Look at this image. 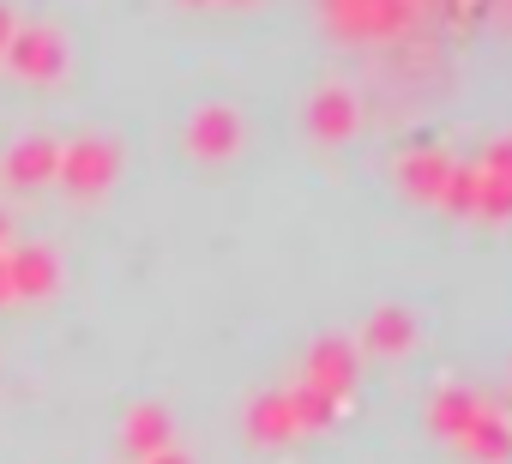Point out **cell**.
Returning a JSON list of instances; mask_svg holds the SVG:
<instances>
[{
	"mask_svg": "<svg viewBox=\"0 0 512 464\" xmlns=\"http://www.w3.org/2000/svg\"><path fill=\"white\" fill-rule=\"evenodd\" d=\"M332 25L344 37H404L416 25V0H332Z\"/></svg>",
	"mask_w": 512,
	"mask_h": 464,
	"instance_id": "6da1fadb",
	"label": "cell"
},
{
	"mask_svg": "<svg viewBox=\"0 0 512 464\" xmlns=\"http://www.w3.org/2000/svg\"><path fill=\"white\" fill-rule=\"evenodd\" d=\"M115 175H121V151H115L109 139L85 133V139L61 145V181H67L73 193H103Z\"/></svg>",
	"mask_w": 512,
	"mask_h": 464,
	"instance_id": "7a4b0ae2",
	"label": "cell"
},
{
	"mask_svg": "<svg viewBox=\"0 0 512 464\" xmlns=\"http://www.w3.org/2000/svg\"><path fill=\"white\" fill-rule=\"evenodd\" d=\"M356 374H362V356H356V344H344V338H320L314 350H308V362H302V386H314V392H326V398H350L356 392Z\"/></svg>",
	"mask_w": 512,
	"mask_h": 464,
	"instance_id": "3957f363",
	"label": "cell"
},
{
	"mask_svg": "<svg viewBox=\"0 0 512 464\" xmlns=\"http://www.w3.org/2000/svg\"><path fill=\"white\" fill-rule=\"evenodd\" d=\"M0 55H7V67L25 73V79H55L67 67V43H61L55 25H19L13 43L0 49Z\"/></svg>",
	"mask_w": 512,
	"mask_h": 464,
	"instance_id": "277c9868",
	"label": "cell"
},
{
	"mask_svg": "<svg viewBox=\"0 0 512 464\" xmlns=\"http://www.w3.org/2000/svg\"><path fill=\"white\" fill-rule=\"evenodd\" d=\"M187 151H193L199 163H223V157H235V151H241V115H235L229 103H205V109H193V115H187Z\"/></svg>",
	"mask_w": 512,
	"mask_h": 464,
	"instance_id": "5b68a950",
	"label": "cell"
},
{
	"mask_svg": "<svg viewBox=\"0 0 512 464\" xmlns=\"http://www.w3.org/2000/svg\"><path fill=\"white\" fill-rule=\"evenodd\" d=\"M356 127H362V103H356L350 85H320V91L308 97V133H314V139L344 145V139H356Z\"/></svg>",
	"mask_w": 512,
	"mask_h": 464,
	"instance_id": "8992f818",
	"label": "cell"
},
{
	"mask_svg": "<svg viewBox=\"0 0 512 464\" xmlns=\"http://www.w3.org/2000/svg\"><path fill=\"white\" fill-rule=\"evenodd\" d=\"M452 163L458 157H446L440 145H416V151L398 157V181H404V193L416 205H440L446 199V181H452Z\"/></svg>",
	"mask_w": 512,
	"mask_h": 464,
	"instance_id": "52a82bcc",
	"label": "cell"
},
{
	"mask_svg": "<svg viewBox=\"0 0 512 464\" xmlns=\"http://www.w3.org/2000/svg\"><path fill=\"white\" fill-rule=\"evenodd\" d=\"M458 452L476 458V464H512V416L500 404H482L476 422L458 434Z\"/></svg>",
	"mask_w": 512,
	"mask_h": 464,
	"instance_id": "ba28073f",
	"label": "cell"
},
{
	"mask_svg": "<svg viewBox=\"0 0 512 464\" xmlns=\"http://www.w3.org/2000/svg\"><path fill=\"white\" fill-rule=\"evenodd\" d=\"M410 344H416V314L410 308L386 302V308L368 314V326H362V350L368 356H410Z\"/></svg>",
	"mask_w": 512,
	"mask_h": 464,
	"instance_id": "9c48e42d",
	"label": "cell"
},
{
	"mask_svg": "<svg viewBox=\"0 0 512 464\" xmlns=\"http://www.w3.org/2000/svg\"><path fill=\"white\" fill-rule=\"evenodd\" d=\"M163 446H175L169 410H163V404H133V410H127V422H121V452L145 464V458H151V452H163Z\"/></svg>",
	"mask_w": 512,
	"mask_h": 464,
	"instance_id": "30bf717a",
	"label": "cell"
},
{
	"mask_svg": "<svg viewBox=\"0 0 512 464\" xmlns=\"http://www.w3.org/2000/svg\"><path fill=\"white\" fill-rule=\"evenodd\" d=\"M247 434L253 440H266V446H284V440H296L302 428H296V410H290V392H260L247 404Z\"/></svg>",
	"mask_w": 512,
	"mask_h": 464,
	"instance_id": "8fae6325",
	"label": "cell"
},
{
	"mask_svg": "<svg viewBox=\"0 0 512 464\" xmlns=\"http://www.w3.org/2000/svg\"><path fill=\"white\" fill-rule=\"evenodd\" d=\"M7 272H13V302L19 296H49L55 278H61L49 248H7Z\"/></svg>",
	"mask_w": 512,
	"mask_h": 464,
	"instance_id": "7c38bea8",
	"label": "cell"
},
{
	"mask_svg": "<svg viewBox=\"0 0 512 464\" xmlns=\"http://www.w3.org/2000/svg\"><path fill=\"white\" fill-rule=\"evenodd\" d=\"M476 410H482L476 392H464V386H440V392L428 398V428L446 434V440H458V434L476 422Z\"/></svg>",
	"mask_w": 512,
	"mask_h": 464,
	"instance_id": "4fadbf2b",
	"label": "cell"
},
{
	"mask_svg": "<svg viewBox=\"0 0 512 464\" xmlns=\"http://www.w3.org/2000/svg\"><path fill=\"white\" fill-rule=\"evenodd\" d=\"M49 175H61V145H55V139H25V145L7 151V181L37 187V181H49Z\"/></svg>",
	"mask_w": 512,
	"mask_h": 464,
	"instance_id": "5bb4252c",
	"label": "cell"
},
{
	"mask_svg": "<svg viewBox=\"0 0 512 464\" xmlns=\"http://www.w3.org/2000/svg\"><path fill=\"white\" fill-rule=\"evenodd\" d=\"M290 410H296V428H302V434L338 422V398H326V392H314V386H290Z\"/></svg>",
	"mask_w": 512,
	"mask_h": 464,
	"instance_id": "9a60e30c",
	"label": "cell"
},
{
	"mask_svg": "<svg viewBox=\"0 0 512 464\" xmlns=\"http://www.w3.org/2000/svg\"><path fill=\"white\" fill-rule=\"evenodd\" d=\"M476 193H482V169L476 163H452V181H446V211L452 217H476Z\"/></svg>",
	"mask_w": 512,
	"mask_h": 464,
	"instance_id": "2e32d148",
	"label": "cell"
},
{
	"mask_svg": "<svg viewBox=\"0 0 512 464\" xmlns=\"http://www.w3.org/2000/svg\"><path fill=\"white\" fill-rule=\"evenodd\" d=\"M476 217H488V223H506V217H512V187H506V181H494V175H482Z\"/></svg>",
	"mask_w": 512,
	"mask_h": 464,
	"instance_id": "e0dca14e",
	"label": "cell"
},
{
	"mask_svg": "<svg viewBox=\"0 0 512 464\" xmlns=\"http://www.w3.org/2000/svg\"><path fill=\"white\" fill-rule=\"evenodd\" d=\"M476 169L512 187V133H500V139H488V145H482V157H476Z\"/></svg>",
	"mask_w": 512,
	"mask_h": 464,
	"instance_id": "ac0fdd59",
	"label": "cell"
},
{
	"mask_svg": "<svg viewBox=\"0 0 512 464\" xmlns=\"http://www.w3.org/2000/svg\"><path fill=\"white\" fill-rule=\"evenodd\" d=\"M440 13H446L452 25H476V19L488 13V0H440Z\"/></svg>",
	"mask_w": 512,
	"mask_h": 464,
	"instance_id": "d6986e66",
	"label": "cell"
},
{
	"mask_svg": "<svg viewBox=\"0 0 512 464\" xmlns=\"http://www.w3.org/2000/svg\"><path fill=\"white\" fill-rule=\"evenodd\" d=\"M13 31H19V19H13V7H7V0H0V49L13 43Z\"/></svg>",
	"mask_w": 512,
	"mask_h": 464,
	"instance_id": "ffe728a7",
	"label": "cell"
},
{
	"mask_svg": "<svg viewBox=\"0 0 512 464\" xmlns=\"http://www.w3.org/2000/svg\"><path fill=\"white\" fill-rule=\"evenodd\" d=\"M145 464H193V458H187V452H181V446H163V452H151V458H145Z\"/></svg>",
	"mask_w": 512,
	"mask_h": 464,
	"instance_id": "44dd1931",
	"label": "cell"
},
{
	"mask_svg": "<svg viewBox=\"0 0 512 464\" xmlns=\"http://www.w3.org/2000/svg\"><path fill=\"white\" fill-rule=\"evenodd\" d=\"M13 302V272H7V248H0V308Z\"/></svg>",
	"mask_w": 512,
	"mask_h": 464,
	"instance_id": "7402d4cb",
	"label": "cell"
},
{
	"mask_svg": "<svg viewBox=\"0 0 512 464\" xmlns=\"http://www.w3.org/2000/svg\"><path fill=\"white\" fill-rule=\"evenodd\" d=\"M0 248H7V217H0Z\"/></svg>",
	"mask_w": 512,
	"mask_h": 464,
	"instance_id": "603a6c76",
	"label": "cell"
},
{
	"mask_svg": "<svg viewBox=\"0 0 512 464\" xmlns=\"http://www.w3.org/2000/svg\"><path fill=\"white\" fill-rule=\"evenodd\" d=\"M181 7H205V0H181Z\"/></svg>",
	"mask_w": 512,
	"mask_h": 464,
	"instance_id": "cb8c5ba5",
	"label": "cell"
},
{
	"mask_svg": "<svg viewBox=\"0 0 512 464\" xmlns=\"http://www.w3.org/2000/svg\"><path fill=\"white\" fill-rule=\"evenodd\" d=\"M229 7H253V0H229Z\"/></svg>",
	"mask_w": 512,
	"mask_h": 464,
	"instance_id": "d4e9b609",
	"label": "cell"
}]
</instances>
